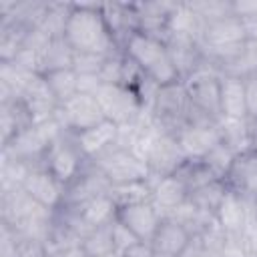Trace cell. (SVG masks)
Masks as SVG:
<instances>
[{"mask_svg": "<svg viewBox=\"0 0 257 257\" xmlns=\"http://www.w3.org/2000/svg\"><path fill=\"white\" fill-rule=\"evenodd\" d=\"M247 30L243 20L231 16L207 22L203 28L201 44L203 48H227V46H237L247 40Z\"/></svg>", "mask_w": 257, "mask_h": 257, "instance_id": "cell-19", "label": "cell"}, {"mask_svg": "<svg viewBox=\"0 0 257 257\" xmlns=\"http://www.w3.org/2000/svg\"><path fill=\"white\" fill-rule=\"evenodd\" d=\"M48 257H88V253L82 249V245H72V247H66V249H60Z\"/></svg>", "mask_w": 257, "mask_h": 257, "instance_id": "cell-45", "label": "cell"}, {"mask_svg": "<svg viewBox=\"0 0 257 257\" xmlns=\"http://www.w3.org/2000/svg\"><path fill=\"white\" fill-rule=\"evenodd\" d=\"M137 12V32L161 38H169V18L175 12L179 2L153 0V2H133Z\"/></svg>", "mask_w": 257, "mask_h": 257, "instance_id": "cell-13", "label": "cell"}, {"mask_svg": "<svg viewBox=\"0 0 257 257\" xmlns=\"http://www.w3.org/2000/svg\"><path fill=\"white\" fill-rule=\"evenodd\" d=\"M34 120L26 108V104L20 98L2 100L0 102V147L8 145L18 133L32 126Z\"/></svg>", "mask_w": 257, "mask_h": 257, "instance_id": "cell-26", "label": "cell"}, {"mask_svg": "<svg viewBox=\"0 0 257 257\" xmlns=\"http://www.w3.org/2000/svg\"><path fill=\"white\" fill-rule=\"evenodd\" d=\"M253 120V118H251ZM251 151L257 153V120H253V135H251Z\"/></svg>", "mask_w": 257, "mask_h": 257, "instance_id": "cell-47", "label": "cell"}, {"mask_svg": "<svg viewBox=\"0 0 257 257\" xmlns=\"http://www.w3.org/2000/svg\"><path fill=\"white\" fill-rule=\"evenodd\" d=\"M106 120L116 126H126L141 120L147 110L135 88L126 84H102L94 94Z\"/></svg>", "mask_w": 257, "mask_h": 257, "instance_id": "cell-6", "label": "cell"}, {"mask_svg": "<svg viewBox=\"0 0 257 257\" xmlns=\"http://www.w3.org/2000/svg\"><path fill=\"white\" fill-rule=\"evenodd\" d=\"M219 72L207 64L201 72L185 80L189 94V114L187 124H217L221 114V98H219Z\"/></svg>", "mask_w": 257, "mask_h": 257, "instance_id": "cell-3", "label": "cell"}, {"mask_svg": "<svg viewBox=\"0 0 257 257\" xmlns=\"http://www.w3.org/2000/svg\"><path fill=\"white\" fill-rule=\"evenodd\" d=\"M187 4L205 24L233 14L231 0H187Z\"/></svg>", "mask_w": 257, "mask_h": 257, "instance_id": "cell-36", "label": "cell"}, {"mask_svg": "<svg viewBox=\"0 0 257 257\" xmlns=\"http://www.w3.org/2000/svg\"><path fill=\"white\" fill-rule=\"evenodd\" d=\"M227 187L245 199H257V153L247 151L235 157V163L225 179Z\"/></svg>", "mask_w": 257, "mask_h": 257, "instance_id": "cell-22", "label": "cell"}, {"mask_svg": "<svg viewBox=\"0 0 257 257\" xmlns=\"http://www.w3.org/2000/svg\"><path fill=\"white\" fill-rule=\"evenodd\" d=\"M122 257H159V253L153 249L151 243L139 241L137 245H133L131 249H126V251L122 253Z\"/></svg>", "mask_w": 257, "mask_h": 257, "instance_id": "cell-43", "label": "cell"}, {"mask_svg": "<svg viewBox=\"0 0 257 257\" xmlns=\"http://www.w3.org/2000/svg\"><path fill=\"white\" fill-rule=\"evenodd\" d=\"M100 12L118 48H122L126 38L133 32H137L135 4L133 2H100Z\"/></svg>", "mask_w": 257, "mask_h": 257, "instance_id": "cell-23", "label": "cell"}, {"mask_svg": "<svg viewBox=\"0 0 257 257\" xmlns=\"http://www.w3.org/2000/svg\"><path fill=\"white\" fill-rule=\"evenodd\" d=\"M54 120L62 126L64 133L76 135V133H82L86 128L100 124L106 118H104L102 108L94 94L78 92L68 102L58 106V110L54 112Z\"/></svg>", "mask_w": 257, "mask_h": 257, "instance_id": "cell-9", "label": "cell"}, {"mask_svg": "<svg viewBox=\"0 0 257 257\" xmlns=\"http://www.w3.org/2000/svg\"><path fill=\"white\" fill-rule=\"evenodd\" d=\"M72 58H74V50L64 40V36L48 38V42L38 52V74L72 68Z\"/></svg>", "mask_w": 257, "mask_h": 257, "instance_id": "cell-28", "label": "cell"}, {"mask_svg": "<svg viewBox=\"0 0 257 257\" xmlns=\"http://www.w3.org/2000/svg\"><path fill=\"white\" fill-rule=\"evenodd\" d=\"M30 165L18 159H10L0 155V191L22 187L26 175L30 173Z\"/></svg>", "mask_w": 257, "mask_h": 257, "instance_id": "cell-34", "label": "cell"}, {"mask_svg": "<svg viewBox=\"0 0 257 257\" xmlns=\"http://www.w3.org/2000/svg\"><path fill=\"white\" fill-rule=\"evenodd\" d=\"M175 137L189 161H201L221 143L219 124H185Z\"/></svg>", "mask_w": 257, "mask_h": 257, "instance_id": "cell-16", "label": "cell"}, {"mask_svg": "<svg viewBox=\"0 0 257 257\" xmlns=\"http://www.w3.org/2000/svg\"><path fill=\"white\" fill-rule=\"evenodd\" d=\"M217 124L221 133V143L229 147L235 155L251 151V135H253L251 118H221Z\"/></svg>", "mask_w": 257, "mask_h": 257, "instance_id": "cell-29", "label": "cell"}, {"mask_svg": "<svg viewBox=\"0 0 257 257\" xmlns=\"http://www.w3.org/2000/svg\"><path fill=\"white\" fill-rule=\"evenodd\" d=\"M249 217H251V199H245L227 187V193L215 211V219L221 225V229L227 233V237H239L247 227Z\"/></svg>", "mask_w": 257, "mask_h": 257, "instance_id": "cell-17", "label": "cell"}, {"mask_svg": "<svg viewBox=\"0 0 257 257\" xmlns=\"http://www.w3.org/2000/svg\"><path fill=\"white\" fill-rule=\"evenodd\" d=\"M86 163L88 161L78 151L70 133H62L58 139H54L42 159V167H46L64 187H68L82 173Z\"/></svg>", "mask_w": 257, "mask_h": 257, "instance_id": "cell-8", "label": "cell"}, {"mask_svg": "<svg viewBox=\"0 0 257 257\" xmlns=\"http://www.w3.org/2000/svg\"><path fill=\"white\" fill-rule=\"evenodd\" d=\"M151 201L155 203V207L165 217V215H171L173 211H177L179 207H183L189 201V189L177 173L169 175V177L153 179V197H151Z\"/></svg>", "mask_w": 257, "mask_h": 257, "instance_id": "cell-24", "label": "cell"}, {"mask_svg": "<svg viewBox=\"0 0 257 257\" xmlns=\"http://www.w3.org/2000/svg\"><path fill=\"white\" fill-rule=\"evenodd\" d=\"M167 46H169L173 64L177 68L179 80H183V82L189 80L191 76H195L197 72H201L209 64L203 44L197 38L183 36V34H169Z\"/></svg>", "mask_w": 257, "mask_h": 257, "instance_id": "cell-12", "label": "cell"}, {"mask_svg": "<svg viewBox=\"0 0 257 257\" xmlns=\"http://www.w3.org/2000/svg\"><path fill=\"white\" fill-rule=\"evenodd\" d=\"M193 235L173 217H163L155 237L151 239L153 249L163 257H181Z\"/></svg>", "mask_w": 257, "mask_h": 257, "instance_id": "cell-21", "label": "cell"}, {"mask_svg": "<svg viewBox=\"0 0 257 257\" xmlns=\"http://www.w3.org/2000/svg\"><path fill=\"white\" fill-rule=\"evenodd\" d=\"M110 187L112 185L108 183V179L92 163H86L82 173L66 187L64 205L62 207H80V205L88 203L94 197L110 193Z\"/></svg>", "mask_w": 257, "mask_h": 257, "instance_id": "cell-14", "label": "cell"}, {"mask_svg": "<svg viewBox=\"0 0 257 257\" xmlns=\"http://www.w3.org/2000/svg\"><path fill=\"white\" fill-rule=\"evenodd\" d=\"M98 257H122V253H118V251H110V253H104V255H98Z\"/></svg>", "mask_w": 257, "mask_h": 257, "instance_id": "cell-48", "label": "cell"}, {"mask_svg": "<svg viewBox=\"0 0 257 257\" xmlns=\"http://www.w3.org/2000/svg\"><path fill=\"white\" fill-rule=\"evenodd\" d=\"M64 40L74 52L108 56L120 50L102 18L100 2H72L64 28Z\"/></svg>", "mask_w": 257, "mask_h": 257, "instance_id": "cell-1", "label": "cell"}, {"mask_svg": "<svg viewBox=\"0 0 257 257\" xmlns=\"http://www.w3.org/2000/svg\"><path fill=\"white\" fill-rule=\"evenodd\" d=\"M106 56L100 54H88V52H74L72 58V70L80 76L84 74H98L102 64H104Z\"/></svg>", "mask_w": 257, "mask_h": 257, "instance_id": "cell-37", "label": "cell"}, {"mask_svg": "<svg viewBox=\"0 0 257 257\" xmlns=\"http://www.w3.org/2000/svg\"><path fill=\"white\" fill-rule=\"evenodd\" d=\"M62 133H64L62 126L54 118L44 120V122H34L32 126H28L22 133H18L8 145L0 147V155L10 157V159L24 161L30 167L42 165V159H44L46 149Z\"/></svg>", "mask_w": 257, "mask_h": 257, "instance_id": "cell-4", "label": "cell"}, {"mask_svg": "<svg viewBox=\"0 0 257 257\" xmlns=\"http://www.w3.org/2000/svg\"><path fill=\"white\" fill-rule=\"evenodd\" d=\"M116 219L122 225H126L141 241L151 243V239L155 237V233L163 221V213L155 207L153 201H145V203L120 207L116 211Z\"/></svg>", "mask_w": 257, "mask_h": 257, "instance_id": "cell-15", "label": "cell"}, {"mask_svg": "<svg viewBox=\"0 0 257 257\" xmlns=\"http://www.w3.org/2000/svg\"><path fill=\"white\" fill-rule=\"evenodd\" d=\"M143 159H145L153 179L175 175L189 161L185 157L177 137L173 133H163V131H159L155 135V139L149 145V149H147Z\"/></svg>", "mask_w": 257, "mask_h": 257, "instance_id": "cell-10", "label": "cell"}, {"mask_svg": "<svg viewBox=\"0 0 257 257\" xmlns=\"http://www.w3.org/2000/svg\"><path fill=\"white\" fill-rule=\"evenodd\" d=\"M243 24H245V30H247V36H249V38H257V16H253V18H249V20H245Z\"/></svg>", "mask_w": 257, "mask_h": 257, "instance_id": "cell-46", "label": "cell"}, {"mask_svg": "<svg viewBox=\"0 0 257 257\" xmlns=\"http://www.w3.org/2000/svg\"><path fill=\"white\" fill-rule=\"evenodd\" d=\"M147 114L151 116L153 124L159 131L177 135V131L187 124V114H189V94L185 82L177 80L159 86Z\"/></svg>", "mask_w": 257, "mask_h": 257, "instance_id": "cell-5", "label": "cell"}, {"mask_svg": "<svg viewBox=\"0 0 257 257\" xmlns=\"http://www.w3.org/2000/svg\"><path fill=\"white\" fill-rule=\"evenodd\" d=\"M20 100L26 104L30 116L34 122H44L54 118V112L58 110V102L52 96L46 80L42 74H32V78L28 80V84L24 86Z\"/></svg>", "mask_w": 257, "mask_h": 257, "instance_id": "cell-18", "label": "cell"}, {"mask_svg": "<svg viewBox=\"0 0 257 257\" xmlns=\"http://www.w3.org/2000/svg\"><path fill=\"white\" fill-rule=\"evenodd\" d=\"M221 257H257V253L247 249V245L241 241V237H227Z\"/></svg>", "mask_w": 257, "mask_h": 257, "instance_id": "cell-41", "label": "cell"}, {"mask_svg": "<svg viewBox=\"0 0 257 257\" xmlns=\"http://www.w3.org/2000/svg\"><path fill=\"white\" fill-rule=\"evenodd\" d=\"M227 193V183L225 181H209L193 191H189V203L195 205L197 209L209 213V215H215L217 207L221 205L223 197Z\"/></svg>", "mask_w": 257, "mask_h": 257, "instance_id": "cell-31", "label": "cell"}, {"mask_svg": "<svg viewBox=\"0 0 257 257\" xmlns=\"http://www.w3.org/2000/svg\"><path fill=\"white\" fill-rule=\"evenodd\" d=\"M122 52L135 62V66L147 78L155 80L159 86L179 80L177 68L173 64V58L165 40L143 34V32H133L122 44Z\"/></svg>", "mask_w": 257, "mask_h": 257, "instance_id": "cell-2", "label": "cell"}, {"mask_svg": "<svg viewBox=\"0 0 257 257\" xmlns=\"http://www.w3.org/2000/svg\"><path fill=\"white\" fill-rule=\"evenodd\" d=\"M0 257H22L20 235L4 223H0Z\"/></svg>", "mask_w": 257, "mask_h": 257, "instance_id": "cell-38", "label": "cell"}, {"mask_svg": "<svg viewBox=\"0 0 257 257\" xmlns=\"http://www.w3.org/2000/svg\"><path fill=\"white\" fill-rule=\"evenodd\" d=\"M108 195L112 197V201L116 203L118 209L126 207V205L151 201V197H153V179L137 181V183H126V185H112Z\"/></svg>", "mask_w": 257, "mask_h": 257, "instance_id": "cell-32", "label": "cell"}, {"mask_svg": "<svg viewBox=\"0 0 257 257\" xmlns=\"http://www.w3.org/2000/svg\"><path fill=\"white\" fill-rule=\"evenodd\" d=\"M52 96L56 98L58 106L68 102L72 96H76L80 90H78V74L72 70V68H62V70H52V72H46L42 74Z\"/></svg>", "mask_w": 257, "mask_h": 257, "instance_id": "cell-30", "label": "cell"}, {"mask_svg": "<svg viewBox=\"0 0 257 257\" xmlns=\"http://www.w3.org/2000/svg\"><path fill=\"white\" fill-rule=\"evenodd\" d=\"M219 98L223 118H249L243 76L221 74L219 76Z\"/></svg>", "mask_w": 257, "mask_h": 257, "instance_id": "cell-25", "label": "cell"}, {"mask_svg": "<svg viewBox=\"0 0 257 257\" xmlns=\"http://www.w3.org/2000/svg\"><path fill=\"white\" fill-rule=\"evenodd\" d=\"M22 257H48V253L44 249V243L32 241V239H22Z\"/></svg>", "mask_w": 257, "mask_h": 257, "instance_id": "cell-44", "label": "cell"}, {"mask_svg": "<svg viewBox=\"0 0 257 257\" xmlns=\"http://www.w3.org/2000/svg\"><path fill=\"white\" fill-rule=\"evenodd\" d=\"M22 189L30 199H34L40 207L48 211H58L64 205L66 187L42 165L30 169V173L22 183Z\"/></svg>", "mask_w": 257, "mask_h": 257, "instance_id": "cell-11", "label": "cell"}, {"mask_svg": "<svg viewBox=\"0 0 257 257\" xmlns=\"http://www.w3.org/2000/svg\"><path fill=\"white\" fill-rule=\"evenodd\" d=\"M82 249L88 253V257H98L104 253L114 251V243H112V223L104 225V227H96L90 229L84 239H82Z\"/></svg>", "mask_w": 257, "mask_h": 257, "instance_id": "cell-35", "label": "cell"}, {"mask_svg": "<svg viewBox=\"0 0 257 257\" xmlns=\"http://www.w3.org/2000/svg\"><path fill=\"white\" fill-rule=\"evenodd\" d=\"M78 151L82 153V157L86 161H94L96 157H100L102 153H106L108 149H112L118 141V126L110 120H102L100 124L86 128L82 133L72 135Z\"/></svg>", "mask_w": 257, "mask_h": 257, "instance_id": "cell-20", "label": "cell"}, {"mask_svg": "<svg viewBox=\"0 0 257 257\" xmlns=\"http://www.w3.org/2000/svg\"><path fill=\"white\" fill-rule=\"evenodd\" d=\"M235 157H237V155H235L229 147H225L223 143H219L215 149H211V151L201 159V163L205 165V169H207L213 177L225 181L227 175H229V171H231V167H233V163H235Z\"/></svg>", "mask_w": 257, "mask_h": 257, "instance_id": "cell-33", "label": "cell"}, {"mask_svg": "<svg viewBox=\"0 0 257 257\" xmlns=\"http://www.w3.org/2000/svg\"><path fill=\"white\" fill-rule=\"evenodd\" d=\"M231 12L239 20H249L257 16V0H231Z\"/></svg>", "mask_w": 257, "mask_h": 257, "instance_id": "cell-42", "label": "cell"}, {"mask_svg": "<svg viewBox=\"0 0 257 257\" xmlns=\"http://www.w3.org/2000/svg\"><path fill=\"white\" fill-rule=\"evenodd\" d=\"M88 163H92L108 179L110 185H126V183L153 179L147 163L137 153L122 149V147H116V145Z\"/></svg>", "mask_w": 257, "mask_h": 257, "instance_id": "cell-7", "label": "cell"}, {"mask_svg": "<svg viewBox=\"0 0 257 257\" xmlns=\"http://www.w3.org/2000/svg\"><path fill=\"white\" fill-rule=\"evenodd\" d=\"M243 84H245V98H247L249 118L257 120V70L245 74L243 76Z\"/></svg>", "mask_w": 257, "mask_h": 257, "instance_id": "cell-40", "label": "cell"}, {"mask_svg": "<svg viewBox=\"0 0 257 257\" xmlns=\"http://www.w3.org/2000/svg\"><path fill=\"white\" fill-rule=\"evenodd\" d=\"M66 209H70V211H74L78 215V219L82 221L86 231L114 223L116 211H118L116 203L112 201V197L108 193L100 195V197H94V199H90L88 203H84L80 207H66Z\"/></svg>", "mask_w": 257, "mask_h": 257, "instance_id": "cell-27", "label": "cell"}, {"mask_svg": "<svg viewBox=\"0 0 257 257\" xmlns=\"http://www.w3.org/2000/svg\"><path fill=\"white\" fill-rule=\"evenodd\" d=\"M141 239L126 227V225H122L118 219H114V223H112V243H114V251H118V253H124L126 249H131L133 245H137Z\"/></svg>", "mask_w": 257, "mask_h": 257, "instance_id": "cell-39", "label": "cell"}, {"mask_svg": "<svg viewBox=\"0 0 257 257\" xmlns=\"http://www.w3.org/2000/svg\"><path fill=\"white\" fill-rule=\"evenodd\" d=\"M253 215H255V219H257V199H253Z\"/></svg>", "mask_w": 257, "mask_h": 257, "instance_id": "cell-49", "label": "cell"}]
</instances>
